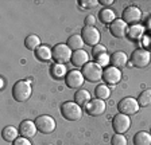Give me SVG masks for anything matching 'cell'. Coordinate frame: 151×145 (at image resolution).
Segmentation results:
<instances>
[{
    "mask_svg": "<svg viewBox=\"0 0 151 145\" xmlns=\"http://www.w3.org/2000/svg\"><path fill=\"white\" fill-rule=\"evenodd\" d=\"M103 67L97 62H88L82 67V75L89 82H99L103 78Z\"/></svg>",
    "mask_w": 151,
    "mask_h": 145,
    "instance_id": "cell-3",
    "label": "cell"
},
{
    "mask_svg": "<svg viewBox=\"0 0 151 145\" xmlns=\"http://www.w3.org/2000/svg\"><path fill=\"white\" fill-rule=\"evenodd\" d=\"M89 101H91V93H89L88 90L81 89V90H78V92H76V94H74V102L76 104H78L80 106H81V105H85Z\"/></svg>",
    "mask_w": 151,
    "mask_h": 145,
    "instance_id": "cell-25",
    "label": "cell"
},
{
    "mask_svg": "<svg viewBox=\"0 0 151 145\" xmlns=\"http://www.w3.org/2000/svg\"><path fill=\"white\" fill-rule=\"evenodd\" d=\"M111 66L117 67V69H123L128 63V55H127L124 51H116L113 53L109 58Z\"/></svg>",
    "mask_w": 151,
    "mask_h": 145,
    "instance_id": "cell-16",
    "label": "cell"
},
{
    "mask_svg": "<svg viewBox=\"0 0 151 145\" xmlns=\"http://www.w3.org/2000/svg\"><path fill=\"white\" fill-rule=\"evenodd\" d=\"M96 24V16L94 15H88L85 18V26H89V27H94Z\"/></svg>",
    "mask_w": 151,
    "mask_h": 145,
    "instance_id": "cell-32",
    "label": "cell"
},
{
    "mask_svg": "<svg viewBox=\"0 0 151 145\" xmlns=\"http://www.w3.org/2000/svg\"><path fill=\"white\" fill-rule=\"evenodd\" d=\"M112 128L119 134H124L126 132H128V129L131 128V118H129V116L123 113H117L112 120Z\"/></svg>",
    "mask_w": 151,
    "mask_h": 145,
    "instance_id": "cell-6",
    "label": "cell"
},
{
    "mask_svg": "<svg viewBox=\"0 0 151 145\" xmlns=\"http://www.w3.org/2000/svg\"><path fill=\"white\" fill-rule=\"evenodd\" d=\"M46 145H53V144H46Z\"/></svg>",
    "mask_w": 151,
    "mask_h": 145,
    "instance_id": "cell-37",
    "label": "cell"
},
{
    "mask_svg": "<svg viewBox=\"0 0 151 145\" xmlns=\"http://www.w3.org/2000/svg\"><path fill=\"white\" fill-rule=\"evenodd\" d=\"M122 18L127 24H139V22L142 20V11L136 6H128L124 8Z\"/></svg>",
    "mask_w": 151,
    "mask_h": 145,
    "instance_id": "cell-9",
    "label": "cell"
},
{
    "mask_svg": "<svg viewBox=\"0 0 151 145\" xmlns=\"http://www.w3.org/2000/svg\"><path fill=\"white\" fill-rule=\"evenodd\" d=\"M108 62H109V57H108L107 54H104V55H101V57H99V58H97V63L100 65L101 67L105 66V65H107Z\"/></svg>",
    "mask_w": 151,
    "mask_h": 145,
    "instance_id": "cell-34",
    "label": "cell"
},
{
    "mask_svg": "<svg viewBox=\"0 0 151 145\" xmlns=\"http://www.w3.org/2000/svg\"><path fill=\"white\" fill-rule=\"evenodd\" d=\"M99 3L103 6H111V4H113V0H100Z\"/></svg>",
    "mask_w": 151,
    "mask_h": 145,
    "instance_id": "cell-36",
    "label": "cell"
},
{
    "mask_svg": "<svg viewBox=\"0 0 151 145\" xmlns=\"http://www.w3.org/2000/svg\"><path fill=\"white\" fill-rule=\"evenodd\" d=\"M143 44H145V50L146 48H151V35L143 38Z\"/></svg>",
    "mask_w": 151,
    "mask_h": 145,
    "instance_id": "cell-35",
    "label": "cell"
},
{
    "mask_svg": "<svg viewBox=\"0 0 151 145\" xmlns=\"http://www.w3.org/2000/svg\"><path fill=\"white\" fill-rule=\"evenodd\" d=\"M143 35H145V27L142 24H132L131 27H128L127 36L132 41H140L143 39Z\"/></svg>",
    "mask_w": 151,
    "mask_h": 145,
    "instance_id": "cell-19",
    "label": "cell"
},
{
    "mask_svg": "<svg viewBox=\"0 0 151 145\" xmlns=\"http://www.w3.org/2000/svg\"><path fill=\"white\" fill-rule=\"evenodd\" d=\"M65 82H66L68 87L78 89L84 85L85 78L80 70H70V71H68V74H66V77H65Z\"/></svg>",
    "mask_w": 151,
    "mask_h": 145,
    "instance_id": "cell-12",
    "label": "cell"
},
{
    "mask_svg": "<svg viewBox=\"0 0 151 145\" xmlns=\"http://www.w3.org/2000/svg\"><path fill=\"white\" fill-rule=\"evenodd\" d=\"M12 145H31V142L28 141V139H24V137H18V139L12 142Z\"/></svg>",
    "mask_w": 151,
    "mask_h": 145,
    "instance_id": "cell-33",
    "label": "cell"
},
{
    "mask_svg": "<svg viewBox=\"0 0 151 145\" xmlns=\"http://www.w3.org/2000/svg\"><path fill=\"white\" fill-rule=\"evenodd\" d=\"M72 50L69 48V46L65 43L55 44L53 47V58L55 59L57 63H68L69 60H72Z\"/></svg>",
    "mask_w": 151,
    "mask_h": 145,
    "instance_id": "cell-5",
    "label": "cell"
},
{
    "mask_svg": "<svg viewBox=\"0 0 151 145\" xmlns=\"http://www.w3.org/2000/svg\"><path fill=\"white\" fill-rule=\"evenodd\" d=\"M134 145H151V133L138 132L134 137Z\"/></svg>",
    "mask_w": 151,
    "mask_h": 145,
    "instance_id": "cell-24",
    "label": "cell"
},
{
    "mask_svg": "<svg viewBox=\"0 0 151 145\" xmlns=\"http://www.w3.org/2000/svg\"><path fill=\"white\" fill-rule=\"evenodd\" d=\"M81 36L84 39V42L88 46H97L99 42L101 39V35L99 32V30L96 27H89V26H85L81 31Z\"/></svg>",
    "mask_w": 151,
    "mask_h": 145,
    "instance_id": "cell-10",
    "label": "cell"
},
{
    "mask_svg": "<svg viewBox=\"0 0 151 145\" xmlns=\"http://www.w3.org/2000/svg\"><path fill=\"white\" fill-rule=\"evenodd\" d=\"M61 114L65 120L68 121H78L82 117V109L78 104L76 102L66 101L61 106Z\"/></svg>",
    "mask_w": 151,
    "mask_h": 145,
    "instance_id": "cell-2",
    "label": "cell"
},
{
    "mask_svg": "<svg viewBox=\"0 0 151 145\" xmlns=\"http://www.w3.org/2000/svg\"><path fill=\"white\" fill-rule=\"evenodd\" d=\"M78 3L82 8H94L99 4V1L97 0H80Z\"/></svg>",
    "mask_w": 151,
    "mask_h": 145,
    "instance_id": "cell-31",
    "label": "cell"
},
{
    "mask_svg": "<svg viewBox=\"0 0 151 145\" xmlns=\"http://www.w3.org/2000/svg\"><path fill=\"white\" fill-rule=\"evenodd\" d=\"M84 109L89 116L97 117V116H101V114L105 112L107 105H105V102H104L103 100L96 98V100H91L89 102H86V104L84 105Z\"/></svg>",
    "mask_w": 151,
    "mask_h": 145,
    "instance_id": "cell-11",
    "label": "cell"
},
{
    "mask_svg": "<svg viewBox=\"0 0 151 145\" xmlns=\"http://www.w3.org/2000/svg\"><path fill=\"white\" fill-rule=\"evenodd\" d=\"M138 102L139 106L142 107H147L151 105V89H146L139 94L138 97Z\"/></svg>",
    "mask_w": 151,
    "mask_h": 145,
    "instance_id": "cell-27",
    "label": "cell"
},
{
    "mask_svg": "<svg viewBox=\"0 0 151 145\" xmlns=\"http://www.w3.org/2000/svg\"><path fill=\"white\" fill-rule=\"evenodd\" d=\"M111 144L112 145H127L128 141H127V139H126V136L124 134H119V133H116V134L112 136Z\"/></svg>",
    "mask_w": 151,
    "mask_h": 145,
    "instance_id": "cell-29",
    "label": "cell"
},
{
    "mask_svg": "<svg viewBox=\"0 0 151 145\" xmlns=\"http://www.w3.org/2000/svg\"><path fill=\"white\" fill-rule=\"evenodd\" d=\"M104 54H107V48H105V46H103V44L94 46L93 50H92V55H93L94 59H97L99 57H101V55H104Z\"/></svg>",
    "mask_w": 151,
    "mask_h": 145,
    "instance_id": "cell-30",
    "label": "cell"
},
{
    "mask_svg": "<svg viewBox=\"0 0 151 145\" xmlns=\"http://www.w3.org/2000/svg\"><path fill=\"white\" fill-rule=\"evenodd\" d=\"M70 62H72L73 66H76V67H84L85 65L89 62V55L85 50L73 51L72 60H70Z\"/></svg>",
    "mask_w": 151,
    "mask_h": 145,
    "instance_id": "cell-17",
    "label": "cell"
},
{
    "mask_svg": "<svg viewBox=\"0 0 151 145\" xmlns=\"http://www.w3.org/2000/svg\"><path fill=\"white\" fill-rule=\"evenodd\" d=\"M34 122H35V125H37L38 130L45 133V134L53 133L54 130H55V126H57L55 120H54L51 116H46V114L37 117V120H35Z\"/></svg>",
    "mask_w": 151,
    "mask_h": 145,
    "instance_id": "cell-7",
    "label": "cell"
},
{
    "mask_svg": "<svg viewBox=\"0 0 151 145\" xmlns=\"http://www.w3.org/2000/svg\"><path fill=\"white\" fill-rule=\"evenodd\" d=\"M37 132H38V128L34 121L26 120V121H22L20 125H19V133L24 139H32L37 134Z\"/></svg>",
    "mask_w": 151,
    "mask_h": 145,
    "instance_id": "cell-14",
    "label": "cell"
},
{
    "mask_svg": "<svg viewBox=\"0 0 151 145\" xmlns=\"http://www.w3.org/2000/svg\"><path fill=\"white\" fill-rule=\"evenodd\" d=\"M24 46H26V48H27V50L35 51L38 47H39V46H42V44H41V39H39V36H38V35H34V34L28 35L27 38L24 39Z\"/></svg>",
    "mask_w": 151,
    "mask_h": 145,
    "instance_id": "cell-23",
    "label": "cell"
},
{
    "mask_svg": "<svg viewBox=\"0 0 151 145\" xmlns=\"http://www.w3.org/2000/svg\"><path fill=\"white\" fill-rule=\"evenodd\" d=\"M51 75L57 79H61V78H65L66 77V67L63 66L62 63H54L53 66H51Z\"/></svg>",
    "mask_w": 151,
    "mask_h": 145,
    "instance_id": "cell-26",
    "label": "cell"
},
{
    "mask_svg": "<svg viewBox=\"0 0 151 145\" xmlns=\"http://www.w3.org/2000/svg\"><path fill=\"white\" fill-rule=\"evenodd\" d=\"M103 79L109 85H116L122 81V70L113 66H107L103 71Z\"/></svg>",
    "mask_w": 151,
    "mask_h": 145,
    "instance_id": "cell-13",
    "label": "cell"
},
{
    "mask_svg": "<svg viewBox=\"0 0 151 145\" xmlns=\"http://www.w3.org/2000/svg\"><path fill=\"white\" fill-rule=\"evenodd\" d=\"M109 31L115 38H124V36H127L128 26L123 19H116L109 26Z\"/></svg>",
    "mask_w": 151,
    "mask_h": 145,
    "instance_id": "cell-15",
    "label": "cell"
},
{
    "mask_svg": "<svg viewBox=\"0 0 151 145\" xmlns=\"http://www.w3.org/2000/svg\"><path fill=\"white\" fill-rule=\"evenodd\" d=\"M19 134H20L19 130L12 125L6 126V128L1 130V137H3L6 141H8V142H14L19 137Z\"/></svg>",
    "mask_w": 151,
    "mask_h": 145,
    "instance_id": "cell-20",
    "label": "cell"
},
{
    "mask_svg": "<svg viewBox=\"0 0 151 145\" xmlns=\"http://www.w3.org/2000/svg\"><path fill=\"white\" fill-rule=\"evenodd\" d=\"M96 97L99 98V100H107V98H109L111 95V90L109 87H108L107 85H99L97 87H96Z\"/></svg>",
    "mask_w": 151,
    "mask_h": 145,
    "instance_id": "cell-28",
    "label": "cell"
},
{
    "mask_svg": "<svg viewBox=\"0 0 151 145\" xmlns=\"http://www.w3.org/2000/svg\"><path fill=\"white\" fill-rule=\"evenodd\" d=\"M99 19H100L104 24L111 26L116 20V15H115V12H113L112 10H109V8H104V10H101L100 12H99Z\"/></svg>",
    "mask_w": 151,
    "mask_h": 145,
    "instance_id": "cell-22",
    "label": "cell"
},
{
    "mask_svg": "<svg viewBox=\"0 0 151 145\" xmlns=\"http://www.w3.org/2000/svg\"><path fill=\"white\" fill-rule=\"evenodd\" d=\"M66 44L69 46V48L72 51H77V50H82L85 42L81 35H72V36L68 39V43Z\"/></svg>",
    "mask_w": 151,
    "mask_h": 145,
    "instance_id": "cell-21",
    "label": "cell"
},
{
    "mask_svg": "<svg viewBox=\"0 0 151 145\" xmlns=\"http://www.w3.org/2000/svg\"><path fill=\"white\" fill-rule=\"evenodd\" d=\"M139 102L138 100L132 97H126L123 98L122 101L119 102L117 105V109H119V113H123V114H127V116H132L139 112Z\"/></svg>",
    "mask_w": 151,
    "mask_h": 145,
    "instance_id": "cell-8",
    "label": "cell"
},
{
    "mask_svg": "<svg viewBox=\"0 0 151 145\" xmlns=\"http://www.w3.org/2000/svg\"><path fill=\"white\" fill-rule=\"evenodd\" d=\"M151 62V54L148 50L145 48H136L132 51L131 54V63L132 66L138 67V69H143L147 67Z\"/></svg>",
    "mask_w": 151,
    "mask_h": 145,
    "instance_id": "cell-4",
    "label": "cell"
},
{
    "mask_svg": "<svg viewBox=\"0 0 151 145\" xmlns=\"http://www.w3.org/2000/svg\"><path fill=\"white\" fill-rule=\"evenodd\" d=\"M31 93H32L31 85H30L28 81L20 79V81L15 82V85L12 86V97H14V100L18 102L27 101L28 98L31 97Z\"/></svg>",
    "mask_w": 151,
    "mask_h": 145,
    "instance_id": "cell-1",
    "label": "cell"
},
{
    "mask_svg": "<svg viewBox=\"0 0 151 145\" xmlns=\"http://www.w3.org/2000/svg\"><path fill=\"white\" fill-rule=\"evenodd\" d=\"M35 57L41 62H49L53 58V50L46 44H42L35 50Z\"/></svg>",
    "mask_w": 151,
    "mask_h": 145,
    "instance_id": "cell-18",
    "label": "cell"
}]
</instances>
